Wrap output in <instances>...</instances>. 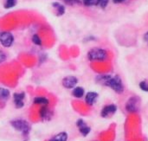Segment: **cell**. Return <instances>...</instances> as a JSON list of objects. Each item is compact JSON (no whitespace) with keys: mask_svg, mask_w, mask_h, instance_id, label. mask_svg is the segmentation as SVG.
<instances>
[{"mask_svg":"<svg viewBox=\"0 0 148 141\" xmlns=\"http://www.w3.org/2000/svg\"><path fill=\"white\" fill-rule=\"evenodd\" d=\"M10 126L12 127V128H14L16 131L21 133V134L23 136H27L29 135L30 130H31V126L30 124L25 120H22V119H16V120H13L10 121Z\"/></svg>","mask_w":148,"mask_h":141,"instance_id":"cell-1","label":"cell"},{"mask_svg":"<svg viewBox=\"0 0 148 141\" xmlns=\"http://www.w3.org/2000/svg\"><path fill=\"white\" fill-rule=\"evenodd\" d=\"M87 56L91 62H104L108 59V52L101 48H93L88 50Z\"/></svg>","mask_w":148,"mask_h":141,"instance_id":"cell-2","label":"cell"},{"mask_svg":"<svg viewBox=\"0 0 148 141\" xmlns=\"http://www.w3.org/2000/svg\"><path fill=\"white\" fill-rule=\"evenodd\" d=\"M107 87L110 88L117 94H122L124 92V85L121 78L119 75H111V78L109 79Z\"/></svg>","mask_w":148,"mask_h":141,"instance_id":"cell-3","label":"cell"},{"mask_svg":"<svg viewBox=\"0 0 148 141\" xmlns=\"http://www.w3.org/2000/svg\"><path fill=\"white\" fill-rule=\"evenodd\" d=\"M140 98L138 96H133L129 98L126 103V110L128 113H136L140 107Z\"/></svg>","mask_w":148,"mask_h":141,"instance_id":"cell-4","label":"cell"},{"mask_svg":"<svg viewBox=\"0 0 148 141\" xmlns=\"http://www.w3.org/2000/svg\"><path fill=\"white\" fill-rule=\"evenodd\" d=\"M14 42V36L9 31H1L0 32V43L4 48H10Z\"/></svg>","mask_w":148,"mask_h":141,"instance_id":"cell-5","label":"cell"},{"mask_svg":"<svg viewBox=\"0 0 148 141\" xmlns=\"http://www.w3.org/2000/svg\"><path fill=\"white\" fill-rule=\"evenodd\" d=\"M78 83V79L74 75H68L64 77L62 81V86L67 89H73L76 87Z\"/></svg>","mask_w":148,"mask_h":141,"instance_id":"cell-6","label":"cell"},{"mask_svg":"<svg viewBox=\"0 0 148 141\" xmlns=\"http://www.w3.org/2000/svg\"><path fill=\"white\" fill-rule=\"evenodd\" d=\"M117 111V106L114 104H110L108 106H105L101 112V116L102 118H108L112 115H114Z\"/></svg>","mask_w":148,"mask_h":141,"instance_id":"cell-7","label":"cell"},{"mask_svg":"<svg viewBox=\"0 0 148 141\" xmlns=\"http://www.w3.org/2000/svg\"><path fill=\"white\" fill-rule=\"evenodd\" d=\"M76 126H77V127H78V129H79L80 133H81L82 136H84V137L88 136V135L89 134V133L91 132L90 127H88V126L87 125V123H86L82 119H79V120L76 121Z\"/></svg>","mask_w":148,"mask_h":141,"instance_id":"cell-8","label":"cell"},{"mask_svg":"<svg viewBox=\"0 0 148 141\" xmlns=\"http://www.w3.org/2000/svg\"><path fill=\"white\" fill-rule=\"evenodd\" d=\"M39 115L42 120L49 121L52 119L53 112L50 110V108L48 106H43L41 107V108L39 109Z\"/></svg>","mask_w":148,"mask_h":141,"instance_id":"cell-9","label":"cell"},{"mask_svg":"<svg viewBox=\"0 0 148 141\" xmlns=\"http://www.w3.org/2000/svg\"><path fill=\"white\" fill-rule=\"evenodd\" d=\"M24 99L25 94L23 92L15 93L13 94V101L16 108H22L24 106Z\"/></svg>","mask_w":148,"mask_h":141,"instance_id":"cell-10","label":"cell"},{"mask_svg":"<svg viewBox=\"0 0 148 141\" xmlns=\"http://www.w3.org/2000/svg\"><path fill=\"white\" fill-rule=\"evenodd\" d=\"M98 99V94L96 92H88L85 95V102L88 106H93Z\"/></svg>","mask_w":148,"mask_h":141,"instance_id":"cell-11","label":"cell"},{"mask_svg":"<svg viewBox=\"0 0 148 141\" xmlns=\"http://www.w3.org/2000/svg\"><path fill=\"white\" fill-rule=\"evenodd\" d=\"M52 6L56 10V16H63L65 14L66 9H65V6L62 3H61L59 2H54V3H52Z\"/></svg>","mask_w":148,"mask_h":141,"instance_id":"cell-12","label":"cell"},{"mask_svg":"<svg viewBox=\"0 0 148 141\" xmlns=\"http://www.w3.org/2000/svg\"><path fill=\"white\" fill-rule=\"evenodd\" d=\"M110 78H111V75H98L95 78V81H96V82L98 84H101L102 86L107 87L108 82V81H109Z\"/></svg>","mask_w":148,"mask_h":141,"instance_id":"cell-13","label":"cell"},{"mask_svg":"<svg viewBox=\"0 0 148 141\" xmlns=\"http://www.w3.org/2000/svg\"><path fill=\"white\" fill-rule=\"evenodd\" d=\"M33 103L36 104V105H39L41 107H43V106H49V99H47L46 97H43V96H37V97H35L33 99Z\"/></svg>","mask_w":148,"mask_h":141,"instance_id":"cell-14","label":"cell"},{"mask_svg":"<svg viewBox=\"0 0 148 141\" xmlns=\"http://www.w3.org/2000/svg\"><path fill=\"white\" fill-rule=\"evenodd\" d=\"M85 94V90L82 87H75L73 88V91H72V95L75 97V98H77V99H80V98H82Z\"/></svg>","mask_w":148,"mask_h":141,"instance_id":"cell-15","label":"cell"},{"mask_svg":"<svg viewBox=\"0 0 148 141\" xmlns=\"http://www.w3.org/2000/svg\"><path fill=\"white\" fill-rule=\"evenodd\" d=\"M69 139V135L66 132H61L59 133H57L56 135H55L51 141H68Z\"/></svg>","mask_w":148,"mask_h":141,"instance_id":"cell-16","label":"cell"},{"mask_svg":"<svg viewBox=\"0 0 148 141\" xmlns=\"http://www.w3.org/2000/svg\"><path fill=\"white\" fill-rule=\"evenodd\" d=\"M10 96V93L7 88H0V100L7 101Z\"/></svg>","mask_w":148,"mask_h":141,"instance_id":"cell-17","label":"cell"},{"mask_svg":"<svg viewBox=\"0 0 148 141\" xmlns=\"http://www.w3.org/2000/svg\"><path fill=\"white\" fill-rule=\"evenodd\" d=\"M17 0H3V7L5 9H11L16 6Z\"/></svg>","mask_w":148,"mask_h":141,"instance_id":"cell-18","label":"cell"},{"mask_svg":"<svg viewBox=\"0 0 148 141\" xmlns=\"http://www.w3.org/2000/svg\"><path fill=\"white\" fill-rule=\"evenodd\" d=\"M31 40H32V42H33L35 45H37V46H40V45H42V40H41L40 36H39L38 35H36V34H34V35L32 36V38H31Z\"/></svg>","mask_w":148,"mask_h":141,"instance_id":"cell-19","label":"cell"},{"mask_svg":"<svg viewBox=\"0 0 148 141\" xmlns=\"http://www.w3.org/2000/svg\"><path fill=\"white\" fill-rule=\"evenodd\" d=\"M109 3V0H97L96 6H99L101 9H105Z\"/></svg>","mask_w":148,"mask_h":141,"instance_id":"cell-20","label":"cell"},{"mask_svg":"<svg viewBox=\"0 0 148 141\" xmlns=\"http://www.w3.org/2000/svg\"><path fill=\"white\" fill-rule=\"evenodd\" d=\"M140 88L145 92H148V82L146 81L140 82Z\"/></svg>","mask_w":148,"mask_h":141,"instance_id":"cell-21","label":"cell"},{"mask_svg":"<svg viewBox=\"0 0 148 141\" xmlns=\"http://www.w3.org/2000/svg\"><path fill=\"white\" fill-rule=\"evenodd\" d=\"M6 58H7L6 53H5L3 50L0 49V64H1V63H3V62H5Z\"/></svg>","mask_w":148,"mask_h":141,"instance_id":"cell-22","label":"cell"},{"mask_svg":"<svg viewBox=\"0 0 148 141\" xmlns=\"http://www.w3.org/2000/svg\"><path fill=\"white\" fill-rule=\"evenodd\" d=\"M144 40H145V42H147V44L148 45V31H147L145 34H144Z\"/></svg>","mask_w":148,"mask_h":141,"instance_id":"cell-23","label":"cell"},{"mask_svg":"<svg viewBox=\"0 0 148 141\" xmlns=\"http://www.w3.org/2000/svg\"><path fill=\"white\" fill-rule=\"evenodd\" d=\"M125 0H113V2L114 3H123Z\"/></svg>","mask_w":148,"mask_h":141,"instance_id":"cell-24","label":"cell"},{"mask_svg":"<svg viewBox=\"0 0 148 141\" xmlns=\"http://www.w3.org/2000/svg\"><path fill=\"white\" fill-rule=\"evenodd\" d=\"M83 1H85V0H82V2H83Z\"/></svg>","mask_w":148,"mask_h":141,"instance_id":"cell-25","label":"cell"},{"mask_svg":"<svg viewBox=\"0 0 148 141\" xmlns=\"http://www.w3.org/2000/svg\"><path fill=\"white\" fill-rule=\"evenodd\" d=\"M50 141H51V140H50Z\"/></svg>","mask_w":148,"mask_h":141,"instance_id":"cell-26","label":"cell"}]
</instances>
